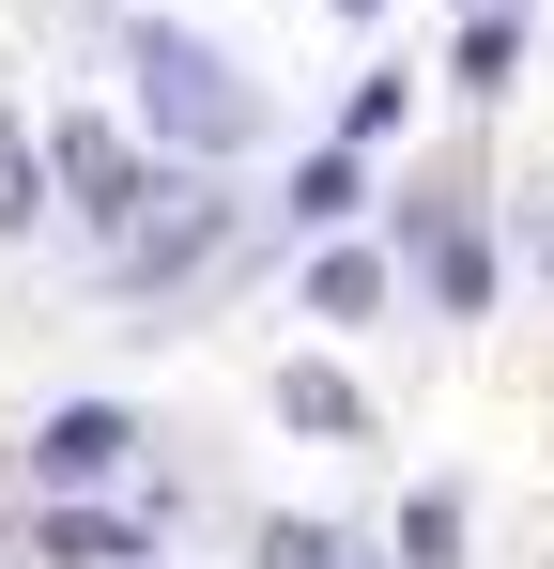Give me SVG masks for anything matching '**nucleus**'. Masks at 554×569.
Segmentation results:
<instances>
[{"instance_id":"f257e3e1","label":"nucleus","mask_w":554,"mask_h":569,"mask_svg":"<svg viewBox=\"0 0 554 569\" xmlns=\"http://www.w3.org/2000/svg\"><path fill=\"white\" fill-rule=\"evenodd\" d=\"M123 78H139V108H155V139H185V154L263 139V93H247L200 31H123Z\"/></svg>"},{"instance_id":"f03ea898","label":"nucleus","mask_w":554,"mask_h":569,"mask_svg":"<svg viewBox=\"0 0 554 569\" xmlns=\"http://www.w3.org/2000/svg\"><path fill=\"white\" fill-rule=\"evenodd\" d=\"M62 186H78V216L92 231H139V154H123V139H108V123H62Z\"/></svg>"},{"instance_id":"7ed1b4c3","label":"nucleus","mask_w":554,"mask_h":569,"mask_svg":"<svg viewBox=\"0 0 554 569\" xmlns=\"http://www.w3.org/2000/svg\"><path fill=\"white\" fill-rule=\"evenodd\" d=\"M123 447H139V431H123L108 400H78V416H47V431H31V462H47V477H108Z\"/></svg>"},{"instance_id":"20e7f679","label":"nucleus","mask_w":554,"mask_h":569,"mask_svg":"<svg viewBox=\"0 0 554 569\" xmlns=\"http://www.w3.org/2000/svg\"><path fill=\"white\" fill-rule=\"evenodd\" d=\"M47 216V154H31V123L0 108V231H31Z\"/></svg>"},{"instance_id":"39448f33","label":"nucleus","mask_w":554,"mask_h":569,"mask_svg":"<svg viewBox=\"0 0 554 569\" xmlns=\"http://www.w3.org/2000/svg\"><path fill=\"white\" fill-rule=\"evenodd\" d=\"M277 416H293V431H355V385H339V370H293Z\"/></svg>"},{"instance_id":"423d86ee","label":"nucleus","mask_w":554,"mask_h":569,"mask_svg":"<svg viewBox=\"0 0 554 569\" xmlns=\"http://www.w3.org/2000/svg\"><path fill=\"white\" fill-rule=\"evenodd\" d=\"M339 16H369V0H339Z\"/></svg>"}]
</instances>
